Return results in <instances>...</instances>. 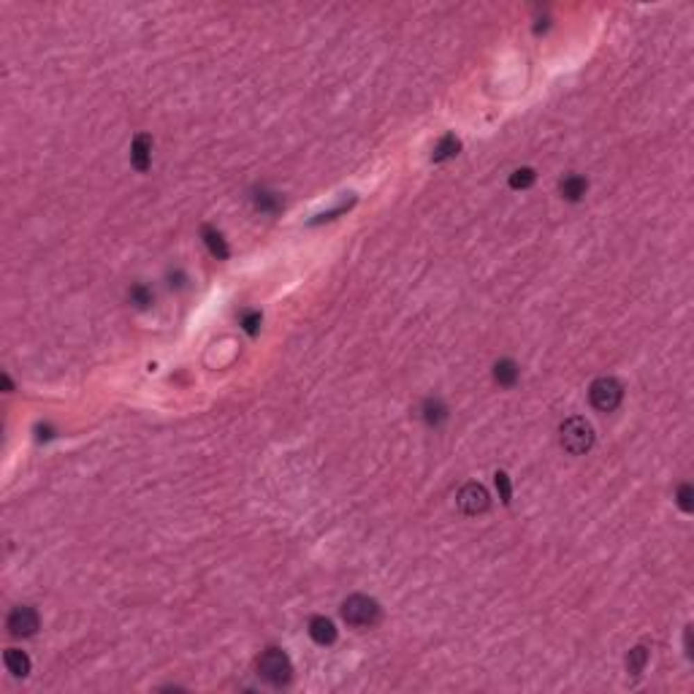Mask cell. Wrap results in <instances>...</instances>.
<instances>
[{
    "label": "cell",
    "mask_w": 694,
    "mask_h": 694,
    "mask_svg": "<svg viewBox=\"0 0 694 694\" xmlns=\"http://www.w3.org/2000/svg\"><path fill=\"white\" fill-rule=\"evenodd\" d=\"M559 437H561V447L570 456H584L594 447V426L584 415H572L561 423Z\"/></svg>",
    "instance_id": "cell-1"
},
{
    "label": "cell",
    "mask_w": 694,
    "mask_h": 694,
    "mask_svg": "<svg viewBox=\"0 0 694 694\" xmlns=\"http://www.w3.org/2000/svg\"><path fill=\"white\" fill-rule=\"evenodd\" d=\"M258 675L269 684V686H288L290 684V678H293V665H290V659H288V654L282 651V648H266L261 656H258Z\"/></svg>",
    "instance_id": "cell-2"
},
{
    "label": "cell",
    "mask_w": 694,
    "mask_h": 694,
    "mask_svg": "<svg viewBox=\"0 0 694 694\" xmlns=\"http://www.w3.org/2000/svg\"><path fill=\"white\" fill-rule=\"evenodd\" d=\"M342 618L350 624V627H374L380 621V605L377 600L366 597V594H353L342 602Z\"/></svg>",
    "instance_id": "cell-3"
},
{
    "label": "cell",
    "mask_w": 694,
    "mask_h": 694,
    "mask_svg": "<svg viewBox=\"0 0 694 694\" xmlns=\"http://www.w3.org/2000/svg\"><path fill=\"white\" fill-rule=\"evenodd\" d=\"M588 399H591V407L600 410V413H613L621 399H624V386L615 380V377H597L588 388Z\"/></svg>",
    "instance_id": "cell-4"
},
{
    "label": "cell",
    "mask_w": 694,
    "mask_h": 694,
    "mask_svg": "<svg viewBox=\"0 0 694 694\" xmlns=\"http://www.w3.org/2000/svg\"><path fill=\"white\" fill-rule=\"evenodd\" d=\"M38 627H41L38 611L30 608V605L14 608V611L8 613V618H6V629H8V635H14V638H33V635L38 632Z\"/></svg>",
    "instance_id": "cell-5"
},
{
    "label": "cell",
    "mask_w": 694,
    "mask_h": 694,
    "mask_svg": "<svg viewBox=\"0 0 694 694\" xmlns=\"http://www.w3.org/2000/svg\"><path fill=\"white\" fill-rule=\"evenodd\" d=\"M456 504H458V510H461L464 515H480V513L488 510L491 497H488L486 486H480V483H467V486H461V491H458V497H456Z\"/></svg>",
    "instance_id": "cell-6"
},
{
    "label": "cell",
    "mask_w": 694,
    "mask_h": 694,
    "mask_svg": "<svg viewBox=\"0 0 694 694\" xmlns=\"http://www.w3.org/2000/svg\"><path fill=\"white\" fill-rule=\"evenodd\" d=\"M131 163L141 174H147L149 166H152V139L147 133H139L131 144Z\"/></svg>",
    "instance_id": "cell-7"
},
{
    "label": "cell",
    "mask_w": 694,
    "mask_h": 694,
    "mask_svg": "<svg viewBox=\"0 0 694 694\" xmlns=\"http://www.w3.org/2000/svg\"><path fill=\"white\" fill-rule=\"evenodd\" d=\"M306 632H309V638L315 640L317 645H331L333 640H336V627H333L331 618H326V615H312Z\"/></svg>",
    "instance_id": "cell-8"
},
{
    "label": "cell",
    "mask_w": 694,
    "mask_h": 694,
    "mask_svg": "<svg viewBox=\"0 0 694 694\" xmlns=\"http://www.w3.org/2000/svg\"><path fill=\"white\" fill-rule=\"evenodd\" d=\"M3 662H6V670H8L14 678H25L30 672V656L25 651H19V648H6Z\"/></svg>",
    "instance_id": "cell-9"
},
{
    "label": "cell",
    "mask_w": 694,
    "mask_h": 694,
    "mask_svg": "<svg viewBox=\"0 0 694 694\" xmlns=\"http://www.w3.org/2000/svg\"><path fill=\"white\" fill-rule=\"evenodd\" d=\"M588 190V182H586L584 176H578V174H570V176H564L561 182H559V193L561 198H567V201H581Z\"/></svg>",
    "instance_id": "cell-10"
},
{
    "label": "cell",
    "mask_w": 694,
    "mask_h": 694,
    "mask_svg": "<svg viewBox=\"0 0 694 694\" xmlns=\"http://www.w3.org/2000/svg\"><path fill=\"white\" fill-rule=\"evenodd\" d=\"M494 380L499 383L502 388H513L518 383V363L513 358H502L494 363Z\"/></svg>",
    "instance_id": "cell-11"
},
{
    "label": "cell",
    "mask_w": 694,
    "mask_h": 694,
    "mask_svg": "<svg viewBox=\"0 0 694 694\" xmlns=\"http://www.w3.org/2000/svg\"><path fill=\"white\" fill-rule=\"evenodd\" d=\"M461 152V141L456 139L453 133H445L443 139L437 141V147H434V152H431V160L434 163H445V160H450V158H456Z\"/></svg>",
    "instance_id": "cell-12"
},
{
    "label": "cell",
    "mask_w": 694,
    "mask_h": 694,
    "mask_svg": "<svg viewBox=\"0 0 694 694\" xmlns=\"http://www.w3.org/2000/svg\"><path fill=\"white\" fill-rule=\"evenodd\" d=\"M201 236H204V242H206V250L212 252L217 261H225L228 258V245H225V236H222L217 228H212V225H206L204 231H201Z\"/></svg>",
    "instance_id": "cell-13"
},
{
    "label": "cell",
    "mask_w": 694,
    "mask_h": 694,
    "mask_svg": "<svg viewBox=\"0 0 694 694\" xmlns=\"http://www.w3.org/2000/svg\"><path fill=\"white\" fill-rule=\"evenodd\" d=\"M445 418H447V407H445L440 399H426L423 402V420H426V426H440V423H445Z\"/></svg>",
    "instance_id": "cell-14"
},
{
    "label": "cell",
    "mask_w": 694,
    "mask_h": 694,
    "mask_svg": "<svg viewBox=\"0 0 694 694\" xmlns=\"http://www.w3.org/2000/svg\"><path fill=\"white\" fill-rule=\"evenodd\" d=\"M648 665V648L645 645H635L629 654H627V672L632 675V678H638L640 672L645 670Z\"/></svg>",
    "instance_id": "cell-15"
},
{
    "label": "cell",
    "mask_w": 694,
    "mask_h": 694,
    "mask_svg": "<svg viewBox=\"0 0 694 694\" xmlns=\"http://www.w3.org/2000/svg\"><path fill=\"white\" fill-rule=\"evenodd\" d=\"M252 201H255V209H261V212H269V215H277L279 209H282V201H279L277 193H269V190H258V193L252 195Z\"/></svg>",
    "instance_id": "cell-16"
},
{
    "label": "cell",
    "mask_w": 694,
    "mask_h": 694,
    "mask_svg": "<svg viewBox=\"0 0 694 694\" xmlns=\"http://www.w3.org/2000/svg\"><path fill=\"white\" fill-rule=\"evenodd\" d=\"M534 179H537L534 168H515V171L510 174V188H513V190H527V188L534 185Z\"/></svg>",
    "instance_id": "cell-17"
},
{
    "label": "cell",
    "mask_w": 694,
    "mask_h": 694,
    "mask_svg": "<svg viewBox=\"0 0 694 694\" xmlns=\"http://www.w3.org/2000/svg\"><path fill=\"white\" fill-rule=\"evenodd\" d=\"M128 299H131V304H136L139 309H147V306L152 304V299H155V296H152V290H149L147 285H141L139 282V285H133V288H131Z\"/></svg>",
    "instance_id": "cell-18"
},
{
    "label": "cell",
    "mask_w": 694,
    "mask_h": 694,
    "mask_svg": "<svg viewBox=\"0 0 694 694\" xmlns=\"http://www.w3.org/2000/svg\"><path fill=\"white\" fill-rule=\"evenodd\" d=\"M675 504L681 507V513H692L694 510V488L689 486V483H681V486H678Z\"/></svg>",
    "instance_id": "cell-19"
},
{
    "label": "cell",
    "mask_w": 694,
    "mask_h": 694,
    "mask_svg": "<svg viewBox=\"0 0 694 694\" xmlns=\"http://www.w3.org/2000/svg\"><path fill=\"white\" fill-rule=\"evenodd\" d=\"M494 483H497V491H499V499L504 502V504H510L513 502V486H510V477H507V472H497L494 474Z\"/></svg>",
    "instance_id": "cell-20"
},
{
    "label": "cell",
    "mask_w": 694,
    "mask_h": 694,
    "mask_svg": "<svg viewBox=\"0 0 694 694\" xmlns=\"http://www.w3.org/2000/svg\"><path fill=\"white\" fill-rule=\"evenodd\" d=\"M261 323H263V315H261V312H245V315H242V329L250 333V336H255V333L261 331Z\"/></svg>",
    "instance_id": "cell-21"
},
{
    "label": "cell",
    "mask_w": 694,
    "mask_h": 694,
    "mask_svg": "<svg viewBox=\"0 0 694 694\" xmlns=\"http://www.w3.org/2000/svg\"><path fill=\"white\" fill-rule=\"evenodd\" d=\"M353 201H356V198H350V201H345V204H339V206H336V209H331V212H326V215H320V217H317V220H312V222H326V220H333V217H336V215H342V212H347V209H350V206H353Z\"/></svg>",
    "instance_id": "cell-22"
},
{
    "label": "cell",
    "mask_w": 694,
    "mask_h": 694,
    "mask_svg": "<svg viewBox=\"0 0 694 694\" xmlns=\"http://www.w3.org/2000/svg\"><path fill=\"white\" fill-rule=\"evenodd\" d=\"M684 648H686V656L694 659V648H692V627H686V632H684Z\"/></svg>",
    "instance_id": "cell-23"
},
{
    "label": "cell",
    "mask_w": 694,
    "mask_h": 694,
    "mask_svg": "<svg viewBox=\"0 0 694 694\" xmlns=\"http://www.w3.org/2000/svg\"><path fill=\"white\" fill-rule=\"evenodd\" d=\"M0 383H3V388H6V393H11V390H14V386H11V380H8V374H3V377H0Z\"/></svg>",
    "instance_id": "cell-24"
}]
</instances>
